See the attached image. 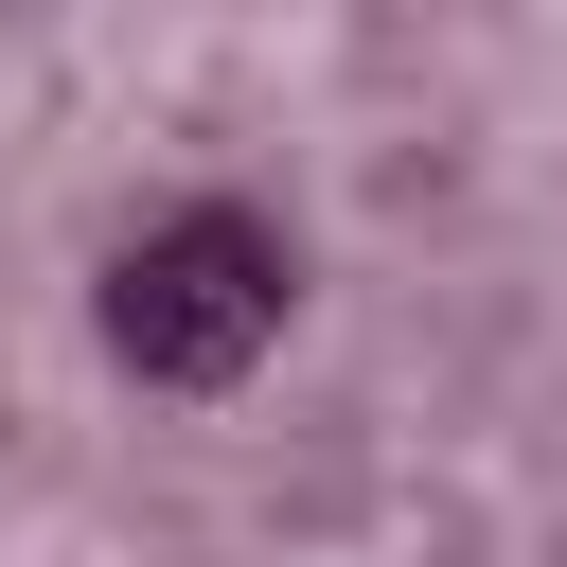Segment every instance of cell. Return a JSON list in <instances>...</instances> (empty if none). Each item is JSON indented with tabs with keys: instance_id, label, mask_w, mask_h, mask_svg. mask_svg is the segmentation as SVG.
Here are the masks:
<instances>
[{
	"instance_id": "obj_1",
	"label": "cell",
	"mask_w": 567,
	"mask_h": 567,
	"mask_svg": "<svg viewBox=\"0 0 567 567\" xmlns=\"http://www.w3.org/2000/svg\"><path fill=\"white\" fill-rule=\"evenodd\" d=\"M284 301H301V248L248 195H177V213H142L106 248V354L142 390H230L284 337Z\"/></svg>"
}]
</instances>
